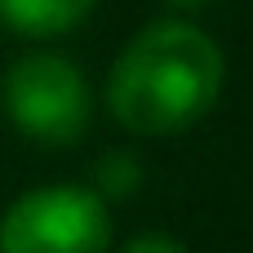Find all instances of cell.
<instances>
[{
  "instance_id": "5",
  "label": "cell",
  "mask_w": 253,
  "mask_h": 253,
  "mask_svg": "<svg viewBox=\"0 0 253 253\" xmlns=\"http://www.w3.org/2000/svg\"><path fill=\"white\" fill-rule=\"evenodd\" d=\"M93 191L102 196V200H125V196H133L138 191V182H142V165L129 156V151H116V156H102L98 160V169H93Z\"/></svg>"
},
{
  "instance_id": "7",
  "label": "cell",
  "mask_w": 253,
  "mask_h": 253,
  "mask_svg": "<svg viewBox=\"0 0 253 253\" xmlns=\"http://www.w3.org/2000/svg\"><path fill=\"white\" fill-rule=\"evenodd\" d=\"M169 9H178V13H196V9H209L213 0H165Z\"/></svg>"
},
{
  "instance_id": "2",
  "label": "cell",
  "mask_w": 253,
  "mask_h": 253,
  "mask_svg": "<svg viewBox=\"0 0 253 253\" xmlns=\"http://www.w3.org/2000/svg\"><path fill=\"white\" fill-rule=\"evenodd\" d=\"M0 107L9 125L40 147H71L93 120V93L84 71L49 49L22 53L4 71Z\"/></svg>"
},
{
  "instance_id": "4",
  "label": "cell",
  "mask_w": 253,
  "mask_h": 253,
  "mask_svg": "<svg viewBox=\"0 0 253 253\" xmlns=\"http://www.w3.org/2000/svg\"><path fill=\"white\" fill-rule=\"evenodd\" d=\"M98 0H0V22L18 36H62L93 13Z\"/></svg>"
},
{
  "instance_id": "1",
  "label": "cell",
  "mask_w": 253,
  "mask_h": 253,
  "mask_svg": "<svg viewBox=\"0 0 253 253\" xmlns=\"http://www.w3.org/2000/svg\"><path fill=\"white\" fill-rule=\"evenodd\" d=\"M222 80L227 58L205 27L191 18H156L111 62L107 111L138 138H169L218 107Z\"/></svg>"
},
{
  "instance_id": "3",
  "label": "cell",
  "mask_w": 253,
  "mask_h": 253,
  "mask_svg": "<svg viewBox=\"0 0 253 253\" xmlns=\"http://www.w3.org/2000/svg\"><path fill=\"white\" fill-rule=\"evenodd\" d=\"M107 245L111 213L93 187H36L0 213V253H107Z\"/></svg>"
},
{
  "instance_id": "6",
  "label": "cell",
  "mask_w": 253,
  "mask_h": 253,
  "mask_svg": "<svg viewBox=\"0 0 253 253\" xmlns=\"http://www.w3.org/2000/svg\"><path fill=\"white\" fill-rule=\"evenodd\" d=\"M120 253H191V249H187L182 240L165 236V231H142V236H133Z\"/></svg>"
}]
</instances>
